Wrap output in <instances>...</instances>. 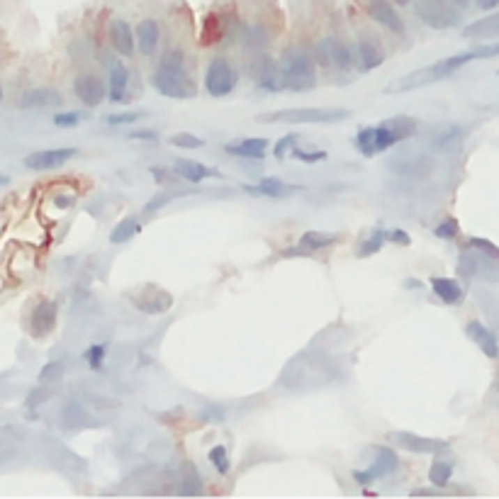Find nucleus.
Here are the masks:
<instances>
[{"mask_svg":"<svg viewBox=\"0 0 499 499\" xmlns=\"http://www.w3.org/2000/svg\"><path fill=\"white\" fill-rule=\"evenodd\" d=\"M495 56H499V44H487V47L470 49V52L453 54V56L441 59V61L431 63V66L417 68V71H412V73H407V76L397 78V81H392L387 88H385V93L394 95V93L417 91V88H424V86H429V83H436V81H443V78L453 76V73L461 71L466 63L480 61V59H495Z\"/></svg>","mask_w":499,"mask_h":499,"instance_id":"nucleus-1","label":"nucleus"},{"mask_svg":"<svg viewBox=\"0 0 499 499\" xmlns=\"http://www.w3.org/2000/svg\"><path fill=\"white\" fill-rule=\"evenodd\" d=\"M351 117V110L344 107H293V110L263 112L259 122H288V125H332Z\"/></svg>","mask_w":499,"mask_h":499,"instance_id":"nucleus-2","label":"nucleus"},{"mask_svg":"<svg viewBox=\"0 0 499 499\" xmlns=\"http://www.w3.org/2000/svg\"><path fill=\"white\" fill-rule=\"evenodd\" d=\"M283 83L288 91L293 93H309L317 86V71H314V61L307 52L302 49H290L283 56Z\"/></svg>","mask_w":499,"mask_h":499,"instance_id":"nucleus-3","label":"nucleus"},{"mask_svg":"<svg viewBox=\"0 0 499 499\" xmlns=\"http://www.w3.org/2000/svg\"><path fill=\"white\" fill-rule=\"evenodd\" d=\"M236 83H239V71H236L234 63L224 56L212 59L205 73V91L212 98H224L234 91Z\"/></svg>","mask_w":499,"mask_h":499,"instance_id":"nucleus-4","label":"nucleus"},{"mask_svg":"<svg viewBox=\"0 0 499 499\" xmlns=\"http://www.w3.org/2000/svg\"><path fill=\"white\" fill-rule=\"evenodd\" d=\"M417 130H419V122L414 120V117H407V115L390 117V120L380 122V125L375 127L378 151L392 149L394 144H399V141H404V139H409V137L417 135Z\"/></svg>","mask_w":499,"mask_h":499,"instance_id":"nucleus-5","label":"nucleus"},{"mask_svg":"<svg viewBox=\"0 0 499 499\" xmlns=\"http://www.w3.org/2000/svg\"><path fill=\"white\" fill-rule=\"evenodd\" d=\"M246 73L254 78V83L259 88L268 93H278L285 88L283 83V71L280 66L275 63V59H270L268 54H256L246 61Z\"/></svg>","mask_w":499,"mask_h":499,"instance_id":"nucleus-6","label":"nucleus"},{"mask_svg":"<svg viewBox=\"0 0 499 499\" xmlns=\"http://www.w3.org/2000/svg\"><path fill=\"white\" fill-rule=\"evenodd\" d=\"M385 441L397 448H404V451L409 453H419V456H438V453L448 451V446H451V443L443 441V438H427L412 431H390L387 436H385Z\"/></svg>","mask_w":499,"mask_h":499,"instance_id":"nucleus-7","label":"nucleus"},{"mask_svg":"<svg viewBox=\"0 0 499 499\" xmlns=\"http://www.w3.org/2000/svg\"><path fill=\"white\" fill-rule=\"evenodd\" d=\"M151 83L154 88L166 98H173V100H190V98L197 95V88L192 83V78H187L185 73H171V71H159L151 76Z\"/></svg>","mask_w":499,"mask_h":499,"instance_id":"nucleus-8","label":"nucleus"},{"mask_svg":"<svg viewBox=\"0 0 499 499\" xmlns=\"http://www.w3.org/2000/svg\"><path fill=\"white\" fill-rule=\"evenodd\" d=\"M414 10H417L419 20L433 29H446L458 22V13L453 8H446L443 0H419Z\"/></svg>","mask_w":499,"mask_h":499,"instance_id":"nucleus-9","label":"nucleus"},{"mask_svg":"<svg viewBox=\"0 0 499 499\" xmlns=\"http://www.w3.org/2000/svg\"><path fill=\"white\" fill-rule=\"evenodd\" d=\"M399 466V458L392 448H380L378 458L373 461V466L368 470H355L353 473V480L360 482V485H370L373 480H380V477H387L397 470Z\"/></svg>","mask_w":499,"mask_h":499,"instance_id":"nucleus-10","label":"nucleus"},{"mask_svg":"<svg viewBox=\"0 0 499 499\" xmlns=\"http://www.w3.org/2000/svg\"><path fill=\"white\" fill-rule=\"evenodd\" d=\"M317 54L324 66H336L339 71H351V66H353V54H351V49L336 37L322 39V44L317 47Z\"/></svg>","mask_w":499,"mask_h":499,"instance_id":"nucleus-11","label":"nucleus"},{"mask_svg":"<svg viewBox=\"0 0 499 499\" xmlns=\"http://www.w3.org/2000/svg\"><path fill=\"white\" fill-rule=\"evenodd\" d=\"M73 156H76V149H71V146H63V149H42L24 156V166H27L29 171H54V168H61L63 164H68Z\"/></svg>","mask_w":499,"mask_h":499,"instance_id":"nucleus-12","label":"nucleus"},{"mask_svg":"<svg viewBox=\"0 0 499 499\" xmlns=\"http://www.w3.org/2000/svg\"><path fill=\"white\" fill-rule=\"evenodd\" d=\"M73 93L86 107H98L107 95V88L95 73H81L73 81Z\"/></svg>","mask_w":499,"mask_h":499,"instance_id":"nucleus-13","label":"nucleus"},{"mask_svg":"<svg viewBox=\"0 0 499 499\" xmlns=\"http://www.w3.org/2000/svg\"><path fill=\"white\" fill-rule=\"evenodd\" d=\"M56 317H59V305L52 300H42L37 307L32 309V317H29V332L34 339H44L54 332L56 327Z\"/></svg>","mask_w":499,"mask_h":499,"instance_id":"nucleus-14","label":"nucleus"},{"mask_svg":"<svg viewBox=\"0 0 499 499\" xmlns=\"http://www.w3.org/2000/svg\"><path fill=\"white\" fill-rule=\"evenodd\" d=\"M368 13L378 24H383L387 32L392 34H404V22L399 13L387 3V0H368Z\"/></svg>","mask_w":499,"mask_h":499,"instance_id":"nucleus-15","label":"nucleus"},{"mask_svg":"<svg viewBox=\"0 0 499 499\" xmlns=\"http://www.w3.org/2000/svg\"><path fill=\"white\" fill-rule=\"evenodd\" d=\"M61 95L54 88H32L22 95L20 105L24 110H52V107H61Z\"/></svg>","mask_w":499,"mask_h":499,"instance_id":"nucleus-16","label":"nucleus"},{"mask_svg":"<svg viewBox=\"0 0 499 499\" xmlns=\"http://www.w3.org/2000/svg\"><path fill=\"white\" fill-rule=\"evenodd\" d=\"M241 187L256 197H288L293 192L302 190V185H290V183L280 181V178H263L259 185H241Z\"/></svg>","mask_w":499,"mask_h":499,"instance_id":"nucleus-17","label":"nucleus"},{"mask_svg":"<svg viewBox=\"0 0 499 499\" xmlns=\"http://www.w3.org/2000/svg\"><path fill=\"white\" fill-rule=\"evenodd\" d=\"M358 59H360V68L363 71H373V68L383 66L385 61V52L380 47V42L370 34H363L358 42Z\"/></svg>","mask_w":499,"mask_h":499,"instance_id":"nucleus-18","label":"nucleus"},{"mask_svg":"<svg viewBox=\"0 0 499 499\" xmlns=\"http://www.w3.org/2000/svg\"><path fill=\"white\" fill-rule=\"evenodd\" d=\"M466 334L470 336L473 341L477 344V348L487 355V358H499V344H497V336L490 332L482 322H468Z\"/></svg>","mask_w":499,"mask_h":499,"instance_id":"nucleus-19","label":"nucleus"},{"mask_svg":"<svg viewBox=\"0 0 499 499\" xmlns=\"http://www.w3.org/2000/svg\"><path fill=\"white\" fill-rule=\"evenodd\" d=\"M266 149H268V139L261 137H251V139H241L234 144H224V151L236 159H263Z\"/></svg>","mask_w":499,"mask_h":499,"instance_id":"nucleus-20","label":"nucleus"},{"mask_svg":"<svg viewBox=\"0 0 499 499\" xmlns=\"http://www.w3.org/2000/svg\"><path fill=\"white\" fill-rule=\"evenodd\" d=\"M159 39H161V29L154 17H146L137 24V44H139V52L144 54V56H151V54L156 52Z\"/></svg>","mask_w":499,"mask_h":499,"instance_id":"nucleus-21","label":"nucleus"},{"mask_svg":"<svg viewBox=\"0 0 499 499\" xmlns=\"http://www.w3.org/2000/svg\"><path fill=\"white\" fill-rule=\"evenodd\" d=\"M110 42L115 52L122 54V56L135 54V34H132V27L125 20H112L110 22Z\"/></svg>","mask_w":499,"mask_h":499,"instance_id":"nucleus-22","label":"nucleus"},{"mask_svg":"<svg viewBox=\"0 0 499 499\" xmlns=\"http://www.w3.org/2000/svg\"><path fill=\"white\" fill-rule=\"evenodd\" d=\"M463 37L466 39H492L499 37V13L485 15V17L475 20V22L466 24L463 29Z\"/></svg>","mask_w":499,"mask_h":499,"instance_id":"nucleus-23","label":"nucleus"},{"mask_svg":"<svg viewBox=\"0 0 499 499\" xmlns=\"http://www.w3.org/2000/svg\"><path fill=\"white\" fill-rule=\"evenodd\" d=\"M173 173L181 176L183 181H187V183H200L210 176H217V171H212V168H207L205 164L192 161V159H178L176 164H173Z\"/></svg>","mask_w":499,"mask_h":499,"instance_id":"nucleus-24","label":"nucleus"},{"mask_svg":"<svg viewBox=\"0 0 499 499\" xmlns=\"http://www.w3.org/2000/svg\"><path fill=\"white\" fill-rule=\"evenodd\" d=\"M135 305L141 309V312H149V314H161V312H166L168 307L173 305V300H171V295L164 293V290H146L144 295H139V298L135 300Z\"/></svg>","mask_w":499,"mask_h":499,"instance_id":"nucleus-25","label":"nucleus"},{"mask_svg":"<svg viewBox=\"0 0 499 499\" xmlns=\"http://www.w3.org/2000/svg\"><path fill=\"white\" fill-rule=\"evenodd\" d=\"M431 288L443 305H461L463 302V285L456 278H431Z\"/></svg>","mask_w":499,"mask_h":499,"instance_id":"nucleus-26","label":"nucleus"},{"mask_svg":"<svg viewBox=\"0 0 499 499\" xmlns=\"http://www.w3.org/2000/svg\"><path fill=\"white\" fill-rule=\"evenodd\" d=\"M341 236L339 234H327V231H305L300 236V249L302 251H322L329 246L339 244Z\"/></svg>","mask_w":499,"mask_h":499,"instance_id":"nucleus-27","label":"nucleus"},{"mask_svg":"<svg viewBox=\"0 0 499 499\" xmlns=\"http://www.w3.org/2000/svg\"><path fill=\"white\" fill-rule=\"evenodd\" d=\"M127 81H130V73L122 63H115L110 68V86H107V98L112 102H122L125 100V91H127Z\"/></svg>","mask_w":499,"mask_h":499,"instance_id":"nucleus-28","label":"nucleus"},{"mask_svg":"<svg viewBox=\"0 0 499 499\" xmlns=\"http://www.w3.org/2000/svg\"><path fill=\"white\" fill-rule=\"evenodd\" d=\"M451 477H453V461L451 458H436V461L431 463V468H429V482H431L433 487L446 490Z\"/></svg>","mask_w":499,"mask_h":499,"instance_id":"nucleus-29","label":"nucleus"},{"mask_svg":"<svg viewBox=\"0 0 499 499\" xmlns=\"http://www.w3.org/2000/svg\"><path fill=\"white\" fill-rule=\"evenodd\" d=\"M227 34V17L222 13H210L205 17V34H202V42H220Z\"/></svg>","mask_w":499,"mask_h":499,"instance_id":"nucleus-30","label":"nucleus"},{"mask_svg":"<svg viewBox=\"0 0 499 499\" xmlns=\"http://www.w3.org/2000/svg\"><path fill=\"white\" fill-rule=\"evenodd\" d=\"M139 231H141L139 220H135V217H127V220H122L120 224H117L115 229L110 231V241H112V244H127V241L135 239Z\"/></svg>","mask_w":499,"mask_h":499,"instance_id":"nucleus-31","label":"nucleus"},{"mask_svg":"<svg viewBox=\"0 0 499 499\" xmlns=\"http://www.w3.org/2000/svg\"><path fill=\"white\" fill-rule=\"evenodd\" d=\"M241 34H244V44L249 49H254V52L266 49V44L270 42V32L263 27V24H251V27H246Z\"/></svg>","mask_w":499,"mask_h":499,"instance_id":"nucleus-32","label":"nucleus"},{"mask_svg":"<svg viewBox=\"0 0 499 499\" xmlns=\"http://www.w3.org/2000/svg\"><path fill=\"white\" fill-rule=\"evenodd\" d=\"M159 68L171 73H185V54H183V49H168L164 56H161Z\"/></svg>","mask_w":499,"mask_h":499,"instance_id":"nucleus-33","label":"nucleus"},{"mask_svg":"<svg viewBox=\"0 0 499 499\" xmlns=\"http://www.w3.org/2000/svg\"><path fill=\"white\" fill-rule=\"evenodd\" d=\"M385 241H387V231H385V229H375L373 234H370L368 239H365L363 244H360L358 259H368V256L378 254V251L383 249Z\"/></svg>","mask_w":499,"mask_h":499,"instance_id":"nucleus-34","label":"nucleus"},{"mask_svg":"<svg viewBox=\"0 0 499 499\" xmlns=\"http://www.w3.org/2000/svg\"><path fill=\"white\" fill-rule=\"evenodd\" d=\"M355 146L363 156H375L378 154V141H375V127H363L355 135Z\"/></svg>","mask_w":499,"mask_h":499,"instance_id":"nucleus-35","label":"nucleus"},{"mask_svg":"<svg viewBox=\"0 0 499 499\" xmlns=\"http://www.w3.org/2000/svg\"><path fill=\"white\" fill-rule=\"evenodd\" d=\"M458 231H461V224H458L456 217H446V220H441L436 227H433V234H436L438 239H443V241L456 239Z\"/></svg>","mask_w":499,"mask_h":499,"instance_id":"nucleus-36","label":"nucleus"},{"mask_svg":"<svg viewBox=\"0 0 499 499\" xmlns=\"http://www.w3.org/2000/svg\"><path fill=\"white\" fill-rule=\"evenodd\" d=\"M207 458H210V463L215 466V470L220 473V475H227V473H229L231 463H229V453H227L224 446H215Z\"/></svg>","mask_w":499,"mask_h":499,"instance_id":"nucleus-37","label":"nucleus"},{"mask_svg":"<svg viewBox=\"0 0 499 499\" xmlns=\"http://www.w3.org/2000/svg\"><path fill=\"white\" fill-rule=\"evenodd\" d=\"M171 146H178V149H202L205 146V141L200 139V137H195V135H173L171 139Z\"/></svg>","mask_w":499,"mask_h":499,"instance_id":"nucleus-38","label":"nucleus"},{"mask_svg":"<svg viewBox=\"0 0 499 499\" xmlns=\"http://www.w3.org/2000/svg\"><path fill=\"white\" fill-rule=\"evenodd\" d=\"M468 246H473V249L480 251V254H485V256H490V259L499 261V246L492 244L490 239H482V236H470Z\"/></svg>","mask_w":499,"mask_h":499,"instance_id":"nucleus-39","label":"nucleus"},{"mask_svg":"<svg viewBox=\"0 0 499 499\" xmlns=\"http://www.w3.org/2000/svg\"><path fill=\"white\" fill-rule=\"evenodd\" d=\"M300 139V135H285V137H280L278 141H275V146H273V156L275 159H285L288 156V151H293L295 149V141Z\"/></svg>","mask_w":499,"mask_h":499,"instance_id":"nucleus-40","label":"nucleus"},{"mask_svg":"<svg viewBox=\"0 0 499 499\" xmlns=\"http://www.w3.org/2000/svg\"><path fill=\"white\" fill-rule=\"evenodd\" d=\"M86 360L93 370H100L102 363H105V346L102 344H93L91 348L86 351Z\"/></svg>","mask_w":499,"mask_h":499,"instance_id":"nucleus-41","label":"nucleus"},{"mask_svg":"<svg viewBox=\"0 0 499 499\" xmlns=\"http://www.w3.org/2000/svg\"><path fill=\"white\" fill-rule=\"evenodd\" d=\"M185 482L187 487H183V495H200V477H197V470L192 466H185Z\"/></svg>","mask_w":499,"mask_h":499,"instance_id":"nucleus-42","label":"nucleus"},{"mask_svg":"<svg viewBox=\"0 0 499 499\" xmlns=\"http://www.w3.org/2000/svg\"><path fill=\"white\" fill-rule=\"evenodd\" d=\"M293 156L298 161H305V164H319V161L327 159V151L317 149V151H302V149H293Z\"/></svg>","mask_w":499,"mask_h":499,"instance_id":"nucleus-43","label":"nucleus"},{"mask_svg":"<svg viewBox=\"0 0 499 499\" xmlns=\"http://www.w3.org/2000/svg\"><path fill=\"white\" fill-rule=\"evenodd\" d=\"M173 197H176V195H173V192H161V195L151 197V200H149V202H146L144 212H146V215H151V212H159V210H161V207H164V205H168V202H171V200H173Z\"/></svg>","mask_w":499,"mask_h":499,"instance_id":"nucleus-44","label":"nucleus"},{"mask_svg":"<svg viewBox=\"0 0 499 499\" xmlns=\"http://www.w3.org/2000/svg\"><path fill=\"white\" fill-rule=\"evenodd\" d=\"M78 122H81L78 112H56V115H54V125L56 127H76Z\"/></svg>","mask_w":499,"mask_h":499,"instance_id":"nucleus-45","label":"nucleus"},{"mask_svg":"<svg viewBox=\"0 0 499 499\" xmlns=\"http://www.w3.org/2000/svg\"><path fill=\"white\" fill-rule=\"evenodd\" d=\"M61 378V365L59 363H49L47 368H42L39 373V383H56Z\"/></svg>","mask_w":499,"mask_h":499,"instance_id":"nucleus-46","label":"nucleus"},{"mask_svg":"<svg viewBox=\"0 0 499 499\" xmlns=\"http://www.w3.org/2000/svg\"><path fill=\"white\" fill-rule=\"evenodd\" d=\"M141 117V112H122V115H110L107 125H132Z\"/></svg>","mask_w":499,"mask_h":499,"instance_id":"nucleus-47","label":"nucleus"},{"mask_svg":"<svg viewBox=\"0 0 499 499\" xmlns=\"http://www.w3.org/2000/svg\"><path fill=\"white\" fill-rule=\"evenodd\" d=\"M387 241H392V244H397V246H409L412 244V236L402 229H392V231H387Z\"/></svg>","mask_w":499,"mask_h":499,"instance_id":"nucleus-48","label":"nucleus"},{"mask_svg":"<svg viewBox=\"0 0 499 499\" xmlns=\"http://www.w3.org/2000/svg\"><path fill=\"white\" fill-rule=\"evenodd\" d=\"M54 205H56L59 210H68V207L76 205V197L73 195H56L54 197Z\"/></svg>","mask_w":499,"mask_h":499,"instance_id":"nucleus-49","label":"nucleus"},{"mask_svg":"<svg viewBox=\"0 0 499 499\" xmlns=\"http://www.w3.org/2000/svg\"><path fill=\"white\" fill-rule=\"evenodd\" d=\"M130 139H159V132L146 130V132H130Z\"/></svg>","mask_w":499,"mask_h":499,"instance_id":"nucleus-50","label":"nucleus"},{"mask_svg":"<svg viewBox=\"0 0 499 499\" xmlns=\"http://www.w3.org/2000/svg\"><path fill=\"white\" fill-rule=\"evenodd\" d=\"M446 490H441V487H436V490H431V487H422V490H412V497H433V495H443Z\"/></svg>","mask_w":499,"mask_h":499,"instance_id":"nucleus-51","label":"nucleus"},{"mask_svg":"<svg viewBox=\"0 0 499 499\" xmlns=\"http://www.w3.org/2000/svg\"><path fill=\"white\" fill-rule=\"evenodd\" d=\"M475 3H477V8L480 10H495L499 5V0H475Z\"/></svg>","mask_w":499,"mask_h":499,"instance_id":"nucleus-52","label":"nucleus"},{"mask_svg":"<svg viewBox=\"0 0 499 499\" xmlns=\"http://www.w3.org/2000/svg\"><path fill=\"white\" fill-rule=\"evenodd\" d=\"M151 176H156V181H159V183H164L166 173H164V168H161V166H154V168H151Z\"/></svg>","mask_w":499,"mask_h":499,"instance_id":"nucleus-53","label":"nucleus"},{"mask_svg":"<svg viewBox=\"0 0 499 499\" xmlns=\"http://www.w3.org/2000/svg\"><path fill=\"white\" fill-rule=\"evenodd\" d=\"M453 5H456V8H468V5H470V0H451Z\"/></svg>","mask_w":499,"mask_h":499,"instance_id":"nucleus-54","label":"nucleus"},{"mask_svg":"<svg viewBox=\"0 0 499 499\" xmlns=\"http://www.w3.org/2000/svg\"><path fill=\"white\" fill-rule=\"evenodd\" d=\"M404 285H407V288H419V280H414V278H409V280H404Z\"/></svg>","mask_w":499,"mask_h":499,"instance_id":"nucleus-55","label":"nucleus"},{"mask_svg":"<svg viewBox=\"0 0 499 499\" xmlns=\"http://www.w3.org/2000/svg\"><path fill=\"white\" fill-rule=\"evenodd\" d=\"M392 3H397V5H409L412 0H392Z\"/></svg>","mask_w":499,"mask_h":499,"instance_id":"nucleus-56","label":"nucleus"},{"mask_svg":"<svg viewBox=\"0 0 499 499\" xmlns=\"http://www.w3.org/2000/svg\"><path fill=\"white\" fill-rule=\"evenodd\" d=\"M5 183H8V178H5V176H0V185H5Z\"/></svg>","mask_w":499,"mask_h":499,"instance_id":"nucleus-57","label":"nucleus"},{"mask_svg":"<svg viewBox=\"0 0 499 499\" xmlns=\"http://www.w3.org/2000/svg\"><path fill=\"white\" fill-rule=\"evenodd\" d=\"M0 98H3V86H0Z\"/></svg>","mask_w":499,"mask_h":499,"instance_id":"nucleus-58","label":"nucleus"}]
</instances>
